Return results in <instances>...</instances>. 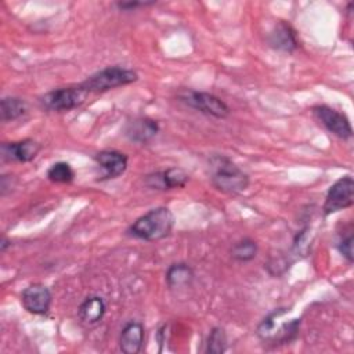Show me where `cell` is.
Masks as SVG:
<instances>
[{
    "label": "cell",
    "instance_id": "7402d4cb",
    "mask_svg": "<svg viewBox=\"0 0 354 354\" xmlns=\"http://www.w3.org/2000/svg\"><path fill=\"white\" fill-rule=\"evenodd\" d=\"M286 310L285 308H277L274 310L272 313H270L257 326V335L261 337V339H267L271 336L274 328H275V318L285 314Z\"/></svg>",
    "mask_w": 354,
    "mask_h": 354
},
{
    "label": "cell",
    "instance_id": "52a82bcc",
    "mask_svg": "<svg viewBox=\"0 0 354 354\" xmlns=\"http://www.w3.org/2000/svg\"><path fill=\"white\" fill-rule=\"evenodd\" d=\"M314 119L330 134L336 136L340 140H348L353 137V127L350 119L346 113L336 111L335 108L319 104L311 108Z\"/></svg>",
    "mask_w": 354,
    "mask_h": 354
},
{
    "label": "cell",
    "instance_id": "ba28073f",
    "mask_svg": "<svg viewBox=\"0 0 354 354\" xmlns=\"http://www.w3.org/2000/svg\"><path fill=\"white\" fill-rule=\"evenodd\" d=\"M41 145L33 138H24L19 141L3 142L0 155L8 163H28L32 162L40 152Z\"/></svg>",
    "mask_w": 354,
    "mask_h": 354
},
{
    "label": "cell",
    "instance_id": "cb8c5ba5",
    "mask_svg": "<svg viewBox=\"0 0 354 354\" xmlns=\"http://www.w3.org/2000/svg\"><path fill=\"white\" fill-rule=\"evenodd\" d=\"M310 246H311V243H310V238H308V228H303V230H300V232L296 235V238L293 241V250L299 256H307Z\"/></svg>",
    "mask_w": 354,
    "mask_h": 354
},
{
    "label": "cell",
    "instance_id": "d6986e66",
    "mask_svg": "<svg viewBox=\"0 0 354 354\" xmlns=\"http://www.w3.org/2000/svg\"><path fill=\"white\" fill-rule=\"evenodd\" d=\"M47 178L51 183H57V184H69L73 181L75 178V171L72 169V166L68 162L59 160L53 163L46 173Z\"/></svg>",
    "mask_w": 354,
    "mask_h": 354
},
{
    "label": "cell",
    "instance_id": "44dd1931",
    "mask_svg": "<svg viewBox=\"0 0 354 354\" xmlns=\"http://www.w3.org/2000/svg\"><path fill=\"white\" fill-rule=\"evenodd\" d=\"M299 328H300V319H292L281 325V328L277 332H274L271 337L277 343H289L295 340L296 336L299 335Z\"/></svg>",
    "mask_w": 354,
    "mask_h": 354
},
{
    "label": "cell",
    "instance_id": "4fadbf2b",
    "mask_svg": "<svg viewBox=\"0 0 354 354\" xmlns=\"http://www.w3.org/2000/svg\"><path fill=\"white\" fill-rule=\"evenodd\" d=\"M160 127L159 123L148 116H138L129 120L124 126V136L137 144H147L158 133Z\"/></svg>",
    "mask_w": 354,
    "mask_h": 354
},
{
    "label": "cell",
    "instance_id": "8992f818",
    "mask_svg": "<svg viewBox=\"0 0 354 354\" xmlns=\"http://www.w3.org/2000/svg\"><path fill=\"white\" fill-rule=\"evenodd\" d=\"M354 205V180L351 176H344L336 180L328 189L322 205L324 216H330L346 210Z\"/></svg>",
    "mask_w": 354,
    "mask_h": 354
},
{
    "label": "cell",
    "instance_id": "9c48e42d",
    "mask_svg": "<svg viewBox=\"0 0 354 354\" xmlns=\"http://www.w3.org/2000/svg\"><path fill=\"white\" fill-rule=\"evenodd\" d=\"M145 185L156 191H169L184 188L189 181V174L181 167H169L166 170L149 173L144 177Z\"/></svg>",
    "mask_w": 354,
    "mask_h": 354
},
{
    "label": "cell",
    "instance_id": "7c38bea8",
    "mask_svg": "<svg viewBox=\"0 0 354 354\" xmlns=\"http://www.w3.org/2000/svg\"><path fill=\"white\" fill-rule=\"evenodd\" d=\"M267 43L271 48L281 53H293L299 47L295 29L285 21H278L267 35Z\"/></svg>",
    "mask_w": 354,
    "mask_h": 354
},
{
    "label": "cell",
    "instance_id": "3957f363",
    "mask_svg": "<svg viewBox=\"0 0 354 354\" xmlns=\"http://www.w3.org/2000/svg\"><path fill=\"white\" fill-rule=\"evenodd\" d=\"M138 80V73L130 68L113 65L106 66L93 75H90L84 82H82V87L90 93H105L113 90L116 87L127 86Z\"/></svg>",
    "mask_w": 354,
    "mask_h": 354
},
{
    "label": "cell",
    "instance_id": "ffe728a7",
    "mask_svg": "<svg viewBox=\"0 0 354 354\" xmlns=\"http://www.w3.org/2000/svg\"><path fill=\"white\" fill-rule=\"evenodd\" d=\"M228 347L227 333L221 326H214L206 339L205 351L209 354H223Z\"/></svg>",
    "mask_w": 354,
    "mask_h": 354
},
{
    "label": "cell",
    "instance_id": "6da1fadb",
    "mask_svg": "<svg viewBox=\"0 0 354 354\" xmlns=\"http://www.w3.org/2000/svg\"><path fill=\"white\" fill-rule=\"evenodd\" d=\"M207 169L212 185L223 194L238 195L249 187V174L225 155L210 156Z\"/></svg>",
    "mask_w": 354,
    "mask_h": 354
},
{
    "label": "cell",
    "instance_id": "ac0fdd59",
    "mask_svg": "<svg viewBox=\"0 0 354 354\" xmlns=\"http://www.w3.org/2000/svg\"><path fill=\"white\" fill-rule=\"evenodd\" d=\"M257 252H259V246L256 241H253L252 238H243L232 245L230 254L235 261L248 263L257 256Z\"/></svg>",
    "mask_w": 354,
    "mask_h": 354
},
{
    "label": "cell",
    "instance_id": "603a6c76",
    "mask_svg": "<svg viewBox=\"0 0 354 354\" xmlns=\"http://www.w3.org/2000/svg\"><path fill=\"white\" fill-rule=\"evenodd\" d=\"M336 249L339 253L351 264L353 263V230L350 228L346 235H342L336 243Z\"/></svg>",
    "mask_w": 354,
    "mask_h": 354
},
{
    "label": "cell",
    "instance_id": "5bb4252c",
    "mask_svg": "<svg viewBox=\"0 0 354 354\" xmlns=\"http://www.w3.org/2000/svg\"><path fill=\"white\" fill-rule=\"evenodd\" d=\"M145 337L144 325L138 321H129L120 330L119 348L124 354H137L142 350Z\"/></svg>",
    "mask_w": 354,
    "mask_h": 354
},
{
    "label": "cell",
    "instance_id": "277c9868",
    "mask_svg": "<svg viewBox=\"0 0 354 354\" xmlns=\"http://www.w3.org/2000/svg\"><path fill=\"white\" fill-rule=\"evenodd\" d=\"M88 93L77 86H68L51 90L39 98V105L47 112H68L79 108L87 100Z\"/></svg>",
    "mask_w": 354,
    "mask_h": 354
},
{
    "label": "cell",
    "instance_id": "2e32d148",
    "mask_svg": "<svg viewBox=\"0 0 354 354\" xmlns=\"http://www.w3.org/2000/svg\"><path fill=\"white\" fill-rule=\"evenodd\" d=\"M194 270L187 263H173L169 266L165 274L166 283L170 289H181L187 288L194 281Z\"/></svg>",
    "mask_w": 354,
    "mask_h": 354
},
{
    "label": "cell",
    "instance_id": "9a60e30c",
    "mask_svg": "<svg viewBox=\"0 0 354 354\" xmlns=\"http://www.w3.org/2000/svg\"><path fill=\"white\" fill-rule=\"evenodd\" d=\"M105 313H106L105 300L97 295L86 297L77 308L79 319L84 325H95V324L101 322Z\"/></svg>",
    "mask_w": 354,
    "mask_h": 354
},
{
    "label": "cell",
    "instance_id": "7a4b0ae2",
    "mask_svg": "<svg viewBox=\"0 0 354 354\" xmlns=\"http://www.w3.org/2000/svg\"><path fill=\"white\" fill-rule=\"evenodd\" d=\"M174 225V216L169 207L158 206L148 210L130 224L127 234L136 239L153 242L170 235Z\"/></svg>",
    "mask_w": 354,
    "mask_h": 354
},
{
    "label": "cell",
    "instance_id": "e0dca14e",
    "mask_svg": "<svg viewBox=\"0 0 354 354\" xmlns=\"http://www.w3.org/2000/svg\"><path fill=\"white\" fill-rule=\"evenodd\" d=\"M26 111H28V105L19 97L7 95V97H3L0 101V115L3 122L17 120L21 116H24Z\"/></svg>",
    "mask_w": 354,
    "mask_h": 354
},
{
    "label": "cell",
    "instance_id": "5b68a950",
    "mask_svg": "<svg viewBox=\"0 0 354 354\" xmlns=\"http://www.w3.org/2000/svg\"><path fill=\"white\" fill-rule=\"evenodd\" d=\"M177 98L187 106L216 119H225L231 112L230 106L220 97L207 91L184 88L178 91Z\"/></svg>",
    "mask_w": 354,
    "mask_h": 354
},
{
    "label": "cell",
    "instance_id": "484cf974",
    "mask_svg": "<svg viewBox=\"0 0 354 354\" xmlns=\"http://www.w3.org/2000/svg\"><path fill=\"white\" fill-rule=\"evenodd\" d=\"M8 246H11V241L7 239L6 236H3V238H1V242H0V249H1V252H6Z\"/></svg>",
    "mask_w": 354,
    "mask_h": 354
},
{
    "label": "cell",
    "instance_id": "d4e9b609",
    "mask_svg": "<svg viewBox=\"0 0 354 354\" xmlns=\"http://www.w3.org/2000/svg\"><path fill=\"white\" fill-rule=\"evenodd\" d=\"M153 4H155V1H119V3H115V6L120 11H134L140 7H149Z\"/></svg>",
    "mask_w": 354,
    "mask_h": 354
},
{
    "label": "cell",
    "instance_id": "8fae6325",
    "mask_svg": "<svg viewBox=\"0 0 354 354\" xmlns=\"http://www.w3.org/2000/svg\"><path fill=\"white\" fill-rule=\"evenodd\" d=\"M94 162L101 170L104 180H112L120 177L129 163L126 153L116 149H102L94 155Z\"/></svg>",
    "mask_w": 354,
    "mask_h": 354
},
{
    "label": "cell",
    "instance_id": "30bf717a",
    "mask_svg": "<svg viewBox=\"0 0 354 354\" xmlns=\"http://www.w3.org/2000/svg\"><path fill=\"white\" fill-rule=\"evenodd\" d=\"M51 292L43 283H32L26 286L21 293L22 307L33 315H44L51 306Z\"/></svg>",
    "mask_w": 354,
    "mask_h": 354
}]
</instances>
